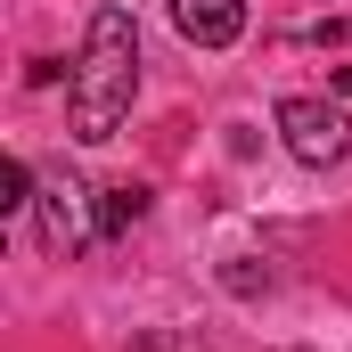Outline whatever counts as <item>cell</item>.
Listing matches in <instances>:
<instances>
[{
  "label": "cell",
  "instance_id": "obj_2",
  "mask_svg": "<svg viewBox=\"0 0 352 352\" xmlns=\"http://www.w3.org/2000/svg\"><path fill=\"white\" fill-rule=\"evenodd\" d=\"M278 140H287V156L295 164H311V173H328V164H344L352 148V115L344 107H328V98H278Z\"/></svg>",
  "mask_w": 352,
  "mask_h": 352
},
{
  "label": "cell",
  "instance_id": "obj_6",
  "mask_svg": "<svg viewBox=\"0 0 352 352\" xmlns=\"http://www.w3.org/2000/svg\"><path fill=\"white\" fill-rule=\"evenodd\" d=\"M336 90H344V98H352V66H336Z\"/></svg>",
  "mask_w": 352,
  "mask_h": 352
},
{
  "label": "cell",
  "instance_id": "obj_5",
  "mask_svg": "<svg viewBox=\"0 0 352 352\" xmlns=\"http://www.w3.org/2000/svg\"><path fill=\"white\" fill-rule=\"evenodd\" d=\"M140 213H148V188H140V180H115V188H98V238H123Z\"/></svg>",
  "mask_w": 352,
  "mask_h": 352
},
{
  "label": "cell",
  "instance_id": "obj_3",
  "mask_svg": "<svg viewBox=\"0 0 352 352\" xmlns=\"http://www.w3.org/2000/svg\"><path fill=\"white\" fill-rule=\"evenodd\" d=\"M41 246L58 254V263H74L90 238H98V205H90V188L82 180H41Z\"/></svg>",
  "mask_w": 352,
  "mask_h": 352
},
{
  "label": "cell",
  "instance_id": "obj_4",
  "mask_svg": "<svg viewBox=\"0 0 352 352\" xmlns=\"http://www.w3.org/2000/svg\"><path fill=\"white\" fill-rule=\"evenodd\" d=\"M173 25L197 50H230L246 33V0H173Z\"/></svg>",
  "mask_w": 352,
  "mask_h": 352
},
{
  "label": "cell",
  "instance_id": "obj_1",
  "mask_svg": "<svg viewBox=\"0 0 352 352\" xmlns=\"http://www.w3.org/2000/svg\"><path fill=\"white\" fill-rule=\"evenodd\" d=\"M131 90H140V25L131 8H98L82 33V66L66 90V115H74V140H115V123L131 115Z\"/></svg>",
  "mask_w": 352,
  "mask_h": 352
}]
</instances>
